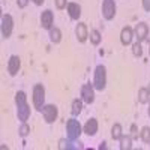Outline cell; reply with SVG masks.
Returning <instances> with one entry per match:
<instances>
[{
	"label": "cell",
	"mask_w": 150,
	"mask_h": 150,
	"mask_svg": "<svg viewBox=\"0 0 150 150\" xmlns=\"http://www.w3.org/2000/svg\"><path fill=\"white\" fill-rule=\"evenodd\" d=\"M140 135H141V140H143L146 144H150V128H149V126H144V128L141 129Z\"/></svg>",
	"instance_id": "obj_21"
},
{
	"label": "cell",
	"mask_w": 150,
	"mask_h": 150,
	"mask_svg": "<svg viewBox=\"0 0 150 150\" xmlns=\"http://www.w3.org/2000/svg\"><path fill=\"white\" fill-rule=\"evenodd\" d=\"M105 144H107V143H102L101 146H99V149H101V150H102V149H107V146H105Z\"/></svg>",
	"instance_id": "obj_31"
},
{
	"label": "cell",
	"mask_w": 150,
	"mask_h": 150,
	"mask_svg": "<svg viewBox=\"0 0 150 150\" xmlns=\"http://www.w3.org/2000/svg\"><path fill=\"white\" fill-rule=\"evenodd\" d=\"M81 98L86 104H92L95 101V92H93V87L90 84H84L81 87Z\"/></svg>",
	"instance_id": "obj_8"
},
{
	"label": "cell",
	"mask_w": 150,
	"mask_h": 150,
	"mask_svg": "<svg viewBox=\"0 0 150 150\" xmlns=\"http://www.w3.org/2000/svg\"><path fill=\"white\" fill-rule=\"evenodd\" d=\"M143 8L150 12V0H143Z\"/></svg>",
	"instance_id": "obj_28"
},
{
	"label": "cell",
	"mask_w": 150,
	"mask_h": 150,
	"mask_svg": "<svg viewBox=\"0 0 150 150\" xmlns=\"http://www.w3.org/2000/svg\"><path fill=\"white\" fill-rule=\"evenodd\" d=\"M149 116H150V108H149Z\"/></svg>",
	"instance_id": "obj_32"
},
{
	"label": "cell",
	"mask_w": 150,
	"mask_h": 150,
	"mask_svg": "<svg viewBox=\"0 0 150 150\" xmlns=\"http://www.w3.org/2000/svg\"><path fill=\"white\" fill-rule=\"evenodd\" d=\"M20 66H21L20 57L18 56H11V59L8 62V72L11 75H17L18 71H20Z\"/></svg>",
	"instance_id": "obj_10"
},
{
	"label": "cell",
	"mask_w": 150,
	"mask_h": 150,
	"mask_svg": "<svg viewBox=\"0 0 150 150\" xmlns=\"http://www.w3.org/2000/svg\"><path fill=\"white\" fill-rule=\"evenodd\" d=\"M15 104H17V116L21 122H26L30 117V107L27 104V96L24 92H18L15 95Z\"/></svg>",
	"instance_id": "obj_1"
},
{
	"label": "cell",
	"mask_w": 150,
	"mask_h": 150,
	"mask_svg": "<svg viewBox=\"0 0 150 150\" xmlns=\"http://www.w3.org/2000/svg\"><path fill=\"white\" fill-rule=\"evenodd\" d=\"M111 137H112L114 140H120L122 137H123V135H122V126H120L119 123H116L114 126H112V129H111Z\"/></svg>",
	"instance_id": "obj_20"
},
{
	"label": "cell",
	"mask_w": 150,
	"mask_h": 150,
	"mask_svg": "<svg viewBox=\"0 0 150 150\" xmlns=\"http://www.w3.org/2000/svg\"><path fill=\"white\" fill-rule=\"evenodd\" d=\"M45 102V89L42 84H36L33 87V105L36 110H42Z\"/></svg>",
	"instance_id": "obj_3"
},
{
	"label": "cell",
	"mask_w": 150,
	"mask_h": 150,
	"mask_svg": "<svg viewBox=\"0 0 150 150\" xmlns=\"http://www.w3.org/2000/svg\"><path fill=\"white\" fill-rule=\"evenodd\" d=\"M93 84H95V89H98V90H104L105 89V84H107V69H105V66L99 65L96 68Z\"/></svg>",
	"instance_id": "obj_2"
},
{
	"label": "cell",
	"mask_w": 150,
	"mask_h": 150,
	"mask_svg": "<svg viewBox=\"0 0 150 150\" xmlns=\"http://www.w3.org/2000/svg\"><path fill=\"white\" fill-rule=\"evenodd\" d=\"M90 41L93 45H98L99 42H101V33H99L98 30H92L90 32Z\"/></svg>",
	"instance_id": "obj_22"
},
{
	"label": "cell",
	"mask_w": 150,
	"mask_h": 150,
	"mask_svg": "<svg viewBox=\"0 0 150 150\" xmlns=\"http://www.w3.org/2000/svg\"><path fill=\"white\" fill-rule=\"evenodd\" d=\"M120 149L122 150H131L132 149L131 137H122V138H120Z\"/></svg>",
	"instance_id": "obj_19"
},
{
	"label": "cell",
	"mask_w": 150,
	"mask_h": 150,
	"mask_svg": "<svg viewBox=\"0 0 150 150\" xmlns=\"http://www.w3.org/2000/svg\"><path fill=\"white\" fill-rule=\"evenodd\" d=\"M53 21H54V17H53V12L47 9L45 12H42V15H41V26L44 29H48V30L51 29Z\"/></svg>",
	"instance_id": "obj_11"
},
{
	"label": "cell",
	"mask_w": 150,
	"mask_h": 150,
	"mask_svg": "<svg viewBox=\"0 0 150 150\" xmlns=\"http://www.w3.org/2000/svg\"><path fill=\"white\" fill-rule=\"evenodd\" d=\"M96 132H98V122H96V119L87 120V123L84 125V134H87V135H95Z\"/></svg>",
	"instance_id": "obj_12"
},
{
	"label": "cell",
	"mask_w": 150,
	"mask_h": 150,
	"mask_svg": "<svg viewBox=\"0 0 150 150\" xmlns=\"http://www.w3.org/2000/svg\"><path fill=\"white\" fill-rule=\"evenodd\" d=\"M44 2H45V0H33V3H35V5H38V6H39V5H42Z\"/></svg>",
	"instance_id": "obj_30"
},
{
	"label": "cell",
	"mask_w": 150,
	"mask_h": 150,
	"mask_svg": "<svg viewBox=\"0 0 150 150\" xmlns=\"http://www.w3.org/2000/svg\"><path fill=\"white\" fill-rule=\"evenodd\" d=\"M120 41L123 45H129L132 42V29L131 27H123L120 33Z\"/></svg>",
	"instance_id": "obj_14"
},
{
	"label": "cell",
	"mask_w": 150,
	"mask_h": 150,
	"mask_svg": "<svg viewBox=\"0 0 150 150\" xmlns=\"http://www.w3.org/2000/svg\"><path fill=\"white\" fill-rule=\"evenodd\" d=\"M29 132H30V126H29L26 122H23V125L20 126V135H21V137H27Z\"/></svg>",
	"instance_id": "obj_23"
},
{
	"label": "cell",
	"mask_w": 150,
	"mask_h": 150,
	"mask_svg": "<svg viewBox=\"0 0 150 150\" xmlns=\"http://www.w3.org/2000/svg\"><path fill=\"white\" fill-rule=\"evenodd\" d=\"M83 110V102L80 101V99H74L72 101V108H71V112L74 116H78L80 112Z\"/></svg>",
	"instance_id": "obj_18"
},
{
	"label": "cell",
	"mask_w": 150,
	"mask_h": 150,
	"mask_svg": "<svg viewBox=\"0 0 150 150\" xmlns=\"http://www.w3.org/2000/svg\"><path fill=\"white\" fill-rule=\"evenodd\" d=\"M12 29H14V20H12V17L8 15V14L3 15V18H2V35H3L5 39H8L11 36Z\"/></svg>",
	"instance_id": "obj_6"
},
{
	"label": "cell",
	"mask_w": 150,
	"mask_h": 150,
	"mask_svg": "<svg viewBox=\"0 0 150 150\" xmlns=\"http://www.w3.org/2000/svg\"><path fill=\"white\" fill-rule=\"evenodd\" d=\"M59 149L60 150H63V149H75L74 146H71V140H60L59 141Z\"/></svg>",
	"instance_id": "obj_24"
},
{
	"label": "cell",
	"mask_w": 150,
	"mask_h": 150,
	"mask_svg": "<svg viewBox=\"0 0 150 150\" xmlns=\"http://www.w3.org/2000/svg\"><path fill=\"white\" fill-rule=\"evenodd\" d=\"M131 131H132V137H138V129H137L135 125H132V126H131Z\"/></svg>",
	"instance_id": "obj_29"
},
{
	"label": "cell",
	"mask_w": 150,
	"mask_h": 150,
	"mask_svg": "<svg viewBox=\"0 0 150 150\" xmlns=\"http://www.w3.org/2000/svg\"><path fill=\"white\" fill-rule=\"evenodd\" d=\"M56 6L59 9H63L66 6V0H56Z\"/></svg>",
	"instance_id": "obj_26"
},
{
	"label": "cell",
	"mask_w": 150,
	"mask_h": 150,
	"mask_svg": "<svg viewBox=\"0 0 150 150\" xmlns=\"http://www.w3.org/2000/svg\"><path fill=\"white\" fill-rule=\"evenodd\" d=\"M68 12H69V17L72 20H78L80 15H81V8L77 3H69L68 5Z\"/></svg>",
	"instance_id": "obj_15"
},
{
	"label": "cell",
	"mask_w": 150,
	"mask_h": 150,
	"mask_svg": "<svg viewBox=\"0 0 150 150\" xmlns=\"http://www.w3.org/2000/svg\"><path fill=\"white\" fill-rule=\"evenodd\" d=\"M102 15L105 20H112L116 15V3L114 0H104L102 2Z\"/></svg>",
	"instance_id": "obj_5"
},
{
	"label": "cell",
	"mask_w": 150,
	"mask_h": 150,
	"mask_svg": "<svg viewBox=\"0 0 150 150\" xmlns=\"http://www.w3.org/2000/svg\"><path fill=\"white\" fill-rule=\"evenodd\" d=\"M147 35H149L147 24L146 23H138V24H137V27H135V36H137V39H138V42L146 41Z\"/></svg>",
	"instance_id": "obj_9"
},
{
	"label": "cell",
	"mask_w": 150,
	"mask_h": 150,
	"mask_svg": "<svg viewBox=\"0 0 150 150\" xmlns=\"http://www.w3.org/2000/svg\"><path fill=\"white\" fill-rule=\"evenodd\" d=\"M132 51H134V54H135L137 57H140V56L143 54V48H141V44H140V42L134 44V47H132Z\"/></svg>",
	"instance_id": "obj_25"
},
{
	"label": "cell",
	"mask_w": 150,
	"mask_h": 150,
	"mask_svg": "<svg viewBox=\"0 0 150 150\" xmlns=\"http://www.w3.org/2000/svg\"><path fill=\"white\" fill-rule=\"evenodd\" d=\"M42 114L47 123H53L57 119V107L56 105H45L42 108Z\"/></svg>",
	"instance_id": "obj_7"
},
{
	"label": "cell",
	"mask_w": 150,
	"mask_h": 150,
	"mask_svg": "<svg viewBox=\"0 0 150 150\" xmlns=\"http://www.w3.org/2000/svg\"><path fill=\"white\" fill-rule=\"evenodd\" d=\"M66 131H68V138H69L71 141L78 140L80 135H81V126H80L78 120L69 119V120L66 122Z\"/></svg>",
	"instance_id": "obj_4"
},
{
	"label": "cell",
	"mask_w": 150,
	"mask_h": 150,
	"mask_svg": "<svg viewBox=\"0 0 150 150\" xmlns=\"http://www.w3.org/2000/svg\"><path fill=\"white\" fill-rule=\"evenodd\" d=\"M17 3H18L20 8H26L27 3H29V0H17Z\"/></svg>",
	"instance_id": "obj_27"
},
{
	"label": "cell",
	"mask_w": 150,
	"mask_h": 150,
	"mask_svg": "<svg viewBox=\"0 0 150 150\" xmlns=\"http://www.w3.org/2000/svg\"><path fill=\"white\" fill-rule=\"evenodd\" d=\"M149 99H150V90L146 89V87L140 89V92H138V102L140 104H147Z\"/></svg>",
	"instance_id": "obj_16"
},
{
	"label": "cell",
	"mask_w": 150,
	"mask_h": 150,
	"mask_svg": "<svg viewBox=\"0 0 150 150\" xmlns=\"http://www.w3.org/2000/svg\"><path fill=\"white\" fill-rule=\"evenodd\" d=\"M50 39H51V42H54V44H59L60 41H62V32L57 29V27H51L50 29Z\"/></svg>",
	"instance_id": "obj_17"
},
{
	"label": "cell",
	"mask_w": 150,
	"mask_h": 150,
	"mask_svg": "<svg viewBox=\"0 0 150 150\" xmlns=\"http://www.w3.org/2000/svg\"><path fill=\"white\" fill-rule=\"evenodd\" d=\"M75 33H77V39H78L80 42H86L87 36H89V33H87V27H86L84 23H80V24H78Z\"/></svg>",
	"instance_id": "obj_13"
}]
</instances>
